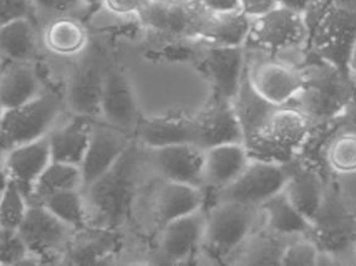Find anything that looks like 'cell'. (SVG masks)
Instances as JSON below:
<instances>
[{"mask_svg": "<svg viewBox=\"0 0 356 266\" xmlns=\"http://www.w3.org/2000/svg\"><path fill=\"white\" fill-rule=\"evenodd\" d=\"M8 182H9V179H8V176H6L4 153L0 152V192L6 188Z\"/></svg>", "mask_w": 356, "mask_h": 266, "instance_id": "b9f144b4", "label": "cell"}, {"mask_svg": "<svg viewBox=\"0 0 356 266\" xmlns=\"http://www.w3.org/2000/svg\"><path fill=\"white\" fill-rule=\"evenodd\" d=\"M305 235L289 238L280 256V265H318L321 247L314 238Z\"/></svg>", "mask_w": 356, "mask_h": 266, "instance_id": "e575fe53", "label": "cell"}, {"mask_svg": "<svg viewBox=\"0 0 356 266\" xmlns=\"http://www.w3.org/2000/svg\"><path fill=\"white\" fill-rule=\"evenodd\" d=\"M106 67V64L97 55H89L86 58L83 55V60L67 78L63 94L67 113L99 119Z\"/></svg>", "mask_w": 356, "mask_h": 266, "instance_id": "7c38bea8", "label": "cell"}, {"mask_svg": "<svg viewBox=\"0 0 356 266\" xmlns=\"http://www.w3.org/2000/svg\"><path fill=\"white\" fill-rule=\"evenodd\" d=\"M129 133L95 119L80 171L83 190L110 171L130 147Z\"/></svg>", "mask_w": 356, "mask_h": 266, "instance_id": "4fadbf2b", "label": "cell"}, {"mask_svg": "<svg viewBox=\"0 0 356 266\" xmlns=\"http://www.w3.org/2000/svg\"><path fill=\"white\" fill-rule=\"evenodd\" d=\"M289 171V162L282 163L250 157L237 179L217 193L218 201H238L259 208L264 201L284 190Z\"/></svg>", "mask_w": 356, "mask_h": 266, "instance_id": "ba28073f", "label": "cell"}, {"mask_svg": "<svg viewBox=\"0 0 356 266\" xmlns=\"http://www.w3.org/2000/svg\"><path fill=\"white\" fill-rule=\"evenodd\" d=\"M302 72L303 88L291 105L299 108L310 122L329 119L350 103L349 83L353 80L344 72L321 59L304 64Z\"/></svg>", "mask_w": 356, "mask_h": 266, "instance_id": "277c9868", "label": "cell"}, {"mask_svg": "<svg viewBox=\"0 0 356 266\" xmlns=\"http://www.w3.org/2000/svg\"><path fill=\"white\" fill-rule=\"evenodd\" d=\"M278 6L277 0H239V10L254 20Z\"/></svg>", "mask_w": 356, "mask_h": 266, "instance_id": "f35d334b", "label": "cell"}, {"mask_svg": "<svg viewBox=\"0 0 356 266\" xmlns=\"http://www.w3.org/2000/svg\"><path fill=\"white\" fill-rule=\"evenodd\" d=\"M149 151L156 171L165 181L203 187V149L196 144L184 143Z\"/></svg>", "mask_w": 356, "mask_h": 266, "instance_id": "d6986e66", "label": "cell"}, {"mask_svg": "<svg viewBox=\"0 0 356 266\" xmlns=\"http://www.w3.org/2000/svg\"><path fill=\"white\" fill-rule=\"evenodd\" d=\"M72 190H83L80 166L51 160L34 184L29 203H40L49 195Z\"/></svg>", "mask_w": 356, "mask_h": 266, "instance_id": "4dcf8cb0", "label": "cell"}, {"mask_svg": "<svg viewBox=\"0 0 356 266\" xmlns=\"http://www.w3.org/2000/svg\"><path fill=\"white\" fill-rule=\"evenodd\" d=\"M263 225L280 237L293 238L312 233V223L291 204L282 190L259 207Z\"/></svg>", "mask_w": 356, "mask_h": 266, "instance_id": "f1b7e54d", "label": "cell"}, {"mask_svg": "<svg viewBox=\"0 0 356 266\" xmlns=\"http://www.w3.org/2000/svg\"><path fill=\"white\" fill-rule=\"evenodd\" d=\"M42 50L35 18L24 17L0 25V56L6 63H36Z\"/></svg>", "mask_w": 356, "mask_h": 266, "instance_id": "cb8c5ba5", "label": "cell"}, {"mask_svg": "<svg viewBox=\"0 0 356 266\" xmlns=\"http://www.w3.org/2000/svg\"><path fill=\"white\" fill-rule=\"evenodd\" d=\"M318 0H277L278 6L286 8V9H291L293 12L304 13L308 10L310 6H314Z\"/></svg>", "mask_w": 356, "mask_h": 266, "instance_id": "60d3db41", "label": "cell"}, {"mask_svg": "<svg viewBox=\"0 0 356 266\" xmlns=\"http://www.w3.org/2000/svg\"><path fill=\"white\" fill-rule=\"evenodd\" d=\"M259 208L232 201H218L208 214L202 242L216 256L237 251L253 233Z\"/></svg>", "mask_w": 356, "mask_h": 266, "instance_id": "8992f818", "label": "cell"}, {"mask_svg": "<svg viewBox=\"0 0 356 266\" xmlns=\"http://www.w3.org/2000/svg\"><path fill=\"white\" fill-rule=\"evenodd\" d=\"M118 244L119 239L113 229L85 226L74 233L63 263L79 265L102 264L115 254Z\"/></svg>", "mask_w": 356, "mask_h": 266, "instance_id": "d4e9b609", "label": "cell"}, {"mask_svg": "<svg viewBox=\"0 0 356 266\" xmlns=\"http://www.w3.org/2000/svg\"><path fill=\"white\" fill-rule=\"evenodd\" d=\"M53 160L48 136L10 148L4 153L8 179L29 198L36 181Z\"/></svg>", "mask_w": 356, "mask_h": 266, "instance_id": "ac0fdd59", "label": "cell"}, {"mask_svg": "<svg viewBox=\"0 0 356 266\" xmlns=\"http://www.w3.org/2000/svg\"><path fill=\"white\" fill-rule=\"evenodd\" d=\"M94 121L72 113L60 119L48 135L53 160L80 166L89 144Z\"/></svg>", "mask_w": 356, "mask_h": 266, "instance_id": "44dd1931", "label": "cell"}, {"mask_svg": "<svg viewBox=\"0 0 356 266\" xmlns=\"http://www.w3.org/2000/svg\"><path fill=\"white\" fill-rule=\"evenodd\" d=\"M196 122L197 146L201 149L226 143H244L243 128L231 101L216 97Z\"/></svg>", "mask_w": 356, "mask_h": 266, "instance_id": "e0dca14e", "label": "cell"}, {"mask_svg": "<svg viewBox=\"0 0 356 266\" xmlns=\"http://www.w3.org/2000/svg\"><path fill=\"white\" fill-rule=\"evenodd\" d=\"M327 166L340 176L356 173V131H345L337 137L327 148Z\"/></svg>", "mask_w": 356, "mask_h": 266, "instance_id": "d6a6232c", "label": "cell"}, {"mask_svg": "<svg viewBox=\"0 0 356 266\" xmlns=\"http://www.w3.org/2000/svg\"><path fill=\"white\" fill-rule=\"evenodd\" d=\"M206 214L196 213L168 222L161 233V253L171 263L187 260L200 244H202Z\"/></svg>", "mask_w": 356, "mask_h": 266, "instance_id": "7402d4cb", "label": "cell"}, {"mask_svg": "<svg viewBox=\"0 0 356 266\" xmlns=\"http://www.w3.org/2000/svg\"><path fill=\"white\" fill-rule=\"evenodd\" d=\"M3 113H4V110H3L1 106H0V119H1V115H3Z\"/></svg>", "mask_w": 356, "mask_h": 266, "instance_id": "ee69618b", "label": "cell"}, {"mask_svg": "<svg viewBox=\"0 0 356 266\" xmlns=\"http://www.w3.org/2000/svg\"><path fill=\"white\" fill-rule=\"evenodd\" d=\"M206 15L195 0H146L137 19L157 35L182 39L200 36Z\"/></svg>", "mask_w": 356, "mask_h": 266, "instance_id": "9c48e42d", "label": "cell"}, {"mask_svg": "<svg viewBox=\"0 0 356 266\" xmlns=\"http://www.w3.org/2000/svg\"><path fill=\"white\" fill-rule=\"evenodd\" d=\"M36 22L45 23L63 15H75L85 9L89 0H30Z\"/></svg>", "mask_w": 356, "mask_h": 266, "instance_id": "8d00e7d4", "label": "cell"}, {"mask_svg": "<svg viewBox=\"0 0 356 266\" xmlns=\"http://www.w3.org/2000/svg\"><path fill=\"white\" fill-rule=\"evenodd\" d=\"M355 244H356V239H355Z\"/></svg>", "mask_w": 356, "mask_h": 266, "instance_id": "f6af8a7d", "label": "cell"}, {"mask_svg": "<svg viewBox=\"0 0 356 266\" xmlns=\"http://www.w3.org/2000/svg\"><path fill=\"white\" fill-rule=\"evenodd\" d=\"M104 12L115 18H137L146 0H96Z\"/></svg>", "mask_w": 356, "mask_h": 266, "instance_id": "74e56055", "label": "cell"}, {"mask_svg": "<svg viewBox=\"0 0 356 266\" xmlns=\"http://www.w3.org/2000/svg\"><path fill=\"white\" fill-rule=\"evenodd\" d=\"M252 19L241 10L225 14H208L203 22L200 36L211 45L245 47L250 38Z\"/></svg>", "mask_w": 356, "mask_h": 266, "instance_id": "f546056e", "label": "cell"}, {"mask_svg": "<svg viewBox=\"0 0 356 266\" xmlns=\"http://www.w3.org/2000/svg\"><path fill=\"white\" fill-rule=\"evenodd\" d=\"M137 153L130 146L115 166L83 188L88 226L113 229L121 225L135 195Z\"/></svg>", "mask_w": 356, "mask_h": 266, "instance_id": "6da1fadb", "label": "cell"}, {"mask_svg": "<svg viewBox=\"0 0 356 266\" xmlns=\"http://www.w3.org/2000/svg\"><path fill=\"white\" fill-rule=\"evenodd\" d=\"M39 204L50 210L63 223L74 231H80L88 226V214L83 201V190H64L49 195Z\"/></svg>", "mask_w": 356, "mask_h": 266, "instance_id": "1f68e13d", "label": "cell"}, {"mask_svg": "<svg viewBox=\"0 0 356 266\" xmlns=\"http://www.w3.org/2000/svg\"><path fill=\"white\" fill-rule=\"evenodd\" d=\"M245 69V77L257 95L273 106L291 105L303 88L302 67L264 53Z\"/></svg>", "mask_w": 356, "mask_h": 266, "instance_id": "30bf717a", "label": "cell"}, {"mask_svg": "<svg viewBox=\"0 0 356 266\" xmlns=\"http://www.w3.org/2000/svg\"><path fill=\"white\" fill-rule=\"evenodd\" d=\"M45 89L36 63H8L0 76V106L4 111L23 106Z\"/></svg>", "mask_w": 356, "mask_h": 266, "instance_id": "603a6c76", "label": "cell"}, {"mask_svg": "<svg viewBox=\"0 0 356 266\" xmlns=\"http://www.w3.org/2000/svg\"><path fill=\"white\" fill-rule=\"evenodd\" d=\"M312 233L316 235V242H323L324 247L321 249L330 253L355 242V214L335 188L327 187L321 207L312 222Z\"/></svg>", "mask_w": 356, "mask_h": 266, "instance_id": "8fae6325", "label": "cell"}, {"mask_svg": "<svg viewBox=\"0 0 356 266\" xmlns=\"http://www.w3.org/2000/svg\"><path fill=\"white\" fill-rule=\"evenodd\" d=\"M18 231L39 265L63 263L66 249L76 231L63 223L42 204L30 203Z\"/></svg>", "mask_w": 356, "mask_h": 266, "instance_id": "52a82bcc", "label": "cell"}, {"mask_svg": "<svg viewBox=\"0 0 356 266\" xmlns=\"http://www.w3.org/2000/svg\"><path fill=\"white\" fill-rule=\"evenodd\" d=\"M308 45V25L303 14L280 6L252 20L245 44V47L280 60L286 59L288 55L305 59L303 51Z\"/></svg>", "mask_w": 356, "mask_h": 266, "instance_id": "5b68a950", "label": "cell"}, {"mask_svg": "<svg viewBox=\"0 0 356 266\" xmlns=\"http://www.w3.org/2000/svg\"><path fill=\"white\" fill-rule=\"evenodd\" d=\"M42 49L59 59L81 58L90 48V33L75 15L50 19L40 26Z\"/></svg>", "mask_w": 356, "mask_h": 266, "instance_id": "2e32d148", "label": "cell"}, {"mask_svg": "<svg viewBox=\"0 0 356 266\" xmlns=\"http://www.w3.org/2000/svg\"><path fill=\"white\" fill-rule=\"evenodd\" d=\"M250 160L244 143H226L203 149V185L218 193L237 179Z\"/></svg>", "mask_w": 356, "mask_h": 266, "instance_id": "ffe728a7", "label": "cell"}, {"mask_svg": "<svg viewBox=\"0 0 356 266\" xmlns=\"http://www.w3.org/2000/svg\"><path fill=\"white\" fill-rule=\"evenodd\" d=\"M0 265H38L18 229L0 226Z\"/></svg>", "mask_w": 356, "mask_h": 266, "instance_id": "d590c367", "label": "cell"}, {"mask_svg": "<svg viewBox=\"0 0 356 266\" xmlns=\"http://www.w3.org/2000/svg\"><path fill=\"white\" fill-rule=\"evenodd\" d=\"M6 65H8V63L0 56V76L3 75V72L6 70Z\"/></svg>", "mask_w": 356, "mask_h": 266, "instance_id": "7bdbcfd3", "label": "cell"}, {"mask_svg": "<svg viewBox=\"0 0 356 266\" xmlns=\"http://www.w3.org/2000/svg\"><path fill=\"white\" fill-rule=\"evenodd\" d=\"M66 113L63 94L49 88L23 106L6 110L0 119V152L48 136Z\"/></svg>", "mask_w": 356, "mask_h": 266, "instance_id": "7a4b0ae2", "label": "cell"}, {"mask_svg": "<svg viewBox=\"0 0 356 266\" xmlns=\"http://www.w3.org/2000/svg\"><path fill=\"white\" fill-rule=\"evenodd\" d=\"M289 177L284 185V194L291 204L312 223L321 207L327 185L313 167L291 166Z\"/></svg>", "mask_w": 356, "mask_h": 266, "instance_id": "4316f807", "label": "cell"}, {"mask_svg": "<svg viewBox=\"0 0 356 266\" xmlns=\"http://www.w3.org/2000/svg\"><path fill=\"white\" fill-rule=\"evenodd\" d=\"M204 203L202 187L165 181L156 197V214L163 224L196 213Z\"/></svg>", "mask_w": 356, "mask_h": 266, "instance_id": "83f0119b", "label": "cell"}, {"mask_svg": "<svg viewBox=\"0 0 356 266\" xmlns=\"http://www.w3.org/2000/svg\"><path fill=\"white\" fill-rule=\"evenodd\" d=\"M208 14H225L239 10V0H195Z\"/></svg>", "mask_w": 356, "mask_h": 266, "instance_id": "ab89813d", "label": "cell"}, {"mask_svg": "<svg viewBox=\"0 0 356 266\" xmlns=\"http://www.w3.org/2000/svg\"><path fill=\"white\" fill-rule=\"evenodd\" d=\"M135 131L140 142L149 149L184 143L197 146L196 119L163 117L140 119Z\"/></svg>", "mask_w": 356, "mask_h": 266, "instance_id": "484cf974", "label": "cell"}, {"mask_svg": "<svg viewBox=\"0 0 356 266\" xmlns=\"http://www.w3.org/2000/svg\"><path fill=\"white\" fill-rule=\"evenodd\" d=\"M203 67L213 85L216 97L232 102L245 77V48L209 44L203 53Z\"/></svg>", "mask_w": 356, "mask_h": 266, "instance_id": "9a60e30c", "label": "cell"}, {"mask_svg": "<svg viewBox=\"0 0 356 266\" xmlns=\"http://www.w3.org/2000/svg\"><path fill=\"white\" fill-rule=\"evenodd\" d=\"M29 198L18 185L8 182L0 192V226L18 229L29 208Z\"/></svg>", "mask_w": 356, "mask_h": 266, "instance_id": "836d02e7", "label": "cell"}, {"mask_svg": "<svg viewBox=\"0 0 356 266\" xmlns=\"http://www.w3.org/2000/svg\"><path fill=\"white\" fill-rule=\"evenodd\" d=\"M310 126V119L297 107H274L254 136L244 144L253 158L288 163L308 140Z\"/></svg>", "mask_w": 356, "mask_h": 266, "instance_id": "3957f363", "label": "cell"}, {"mask_svg": "<svg viewBox=\"0 0 356 266\" xmlns=\"http://www.w3.org/2000/svg\"><path fill=\"white\" fill-rule=\"evenodd\" d=\"M99 119L127 133L136 130L140 121L130 81L116 66L107 65L105 72Z\"/></svg>", "mask_w": 356, "mask_h": 266, "instance_id": "5bb4252c", "label": "cell"}]
</instances>
